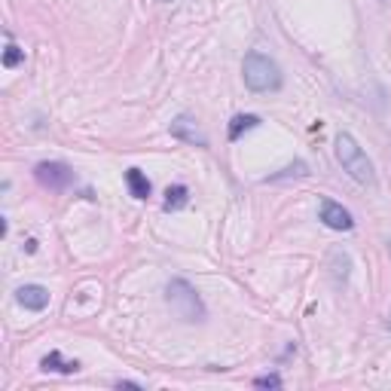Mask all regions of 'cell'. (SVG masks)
<instances>
[{"instance_id": "cell-10", "label": "cell", "mask_w": 391, "mask_h": 391, "mask_svg": "<svg viewBox=\"0 0 391 391\" xmlns=\"http://www.w3.org/2000/svg\"><path fill=\"white\" fill-rule=\"evenodd\" d=\"M187 202H190V190L184 187V184H171L169 190H165V202H162V208L165 211H180V208H187Z\"/></svg>"}, {"instance_id": "cell-3", "label": "cell", "mask_w": 391, "mask_h": 391, "mask_svg": "<svg viewBox=\"0 0 391 391\" xmlns=\"http://www.w3.org/2000/svg\"><path fill=\"white\" fill-rule=\"evenodd\" d=\"M165 303L171 306V312L178 315L180 321H202L205 318V306L199 299L196 287L190 285L187 278H171L165 285Z\"/></svg>"}, {"instance_id": "cell-4", "label": "cell", "mask_w": 391, "mask_h": 391, "mask_svg": "<svg viewBox=\"0 0 391 391\" xmlns=\"http://www.w3.org/2000/svg\"><path fill=\"white\" fill-rule=\"evenodd\" d=\"M34 174H37L40 184L49 187V190H64V187L73 184V171L64 162H40L34 169Z\"/></svg>"}, {"instance_id": "cell-7", "label": "cell", "mask_w": 391, "mask_h": 391, "mask_svg": "<svg viewBox=\"0 0 391 391\" xmlns=\"http://www.w3.org/2000/svg\"><path fill=\"white\" fill-rule=\"evenodd\" d=\"M15 299H19V306H24V309L43 312L49 306V290L43 285H22L15 290Z\"/></svg>"}, {"instance_id": "cell-1", "label": "cell", "mask_w": 391, "mask_h": 391, "mask_svg": "<svg viewBox=\"0 0 391 391\" xmlns=\"http://www.w3.org/2000/svg\"><path fill=\"white\" fill-rule=\"evenodd\" d=\"M336 159L343 165V171H348V178L357 180V184H364V187L376 184V169H373L370 156L364 153V147L348 131H339L336 135Z\"/></svg>"}, {"instance_id": "cell-13", "label": "cell", "mask_w": 391, "mask_h": 391, "mask_svg": "<svg viewBox=\"0 0 391 391\" xmlns=\"http://www.w3.org/2000/svg\"><path fill=\"white\" fill-rule=\"evenodd\" d=\"M290 174H297V178H303V174H309V169H306V162H294V165H287L281 174H272L269 180H281V178H290Z\"/></svg>"}, {"instance_id": "cell-12", "label": "cell", "mask_w": 391, "mask_h": 391, "mask_svg": "<svg viewBox=\"0 0 391 391\" xmlns=\"http://www.w3.org/2000/svg\"><path fill=\"white\" fill-rule=\"evenodd\" d=\"M24 62V49H19L15 43H6L3 49V68H15V64Z\"/></svg>"}, {"instance_id": "cell-2", "label": "cell", "mask_w": 391, "mask_h": 391, "mask_svg": "<svg viewBox=\"0 0 391 391\" xmlns=\"http://www.w3.org/2000/svg\"><path fill=\"white\" fill-rule=\"evenodd\" d=\"M245 83L251 92H278L285 77H281V68L276 64V58L263 55V52H248L245 64H242Z\"/></svg>"}, {"instance_id": "cell-8", "label": "cell", "mask_w": 391, "mask_h": 391, "mask_svg": "<svg viewBox=\"0 0 391 391\" xmlns=\"http://www.w3.org/2000/svg\"><path fill=\"white\" fill-rule=\"evenodd\" d=\"M40 367L46 373H62V376H71V373L80 370L77 361H68V357H62V352H49L43 361H40Z\"/></svg>"}, {"instance_id": "cell-6", "label": "cell", "mask_w": 391, "mask_h": 391, "mask_svg": "<svg viewBox=\"0 0 391 391\" xmlns=\"http://www.w3.org/2000/svg\"><path fill=\"white\" fill-rule=\"evenodd\" d=\"M171 138L184 141V144H196V147H208V138L205 131L196 126V120H190V116H178V120L171 122Z\"/></svg>"}, {"instance_id": "cell-11", "label": "cell", "mask_w": 391, "mask_h": 391, "mask_svg": "<svg viewBox=\"0 0 391 391\" xmlns=\"http://www.w3.org/2000/svg\"><path fill=\"white\" fill-rule=\"evenodd\" d=\"M257 126H260V116H257V113H239V116H232V122H229V141H239L245 131H251Z\"/></svg>"}, {"instance_id": "cell-16", "label": "cell", "mask_w": 391, "mask_h": 391, "mask_svg": "<svg viewBox=\"0 0 391 391\" xmlns=\"http://www.w3.org/2000/svg\"><path fill=\"white\" fill-rule=\"evenodd\" d=\"M388 327H391V312H388Z\"/></svg>"}, {"instance_id": "cell-17", "label": "cell", "mask_w": 391, "mask_h": 391, "mask_svg": "<svg viewBox=\"0 0 391 391\" xmlns=\"http://www.w3.org/2000/svg\"><path fill=\"white\" fill-rule=\"evenodd\" d=\"M162 3H171V0H162Z\"/></svg>"}, {"instance_id": "cell-9", "label": "cell", "mask_w": 391, "mask_h": 391, "mask_svg": "<svg viewBox=\"0 0 391 391\" xmlns=\"http://www.w3.org/2000/svg\"><path fill=\"white\" fill-rule=\"evenodd\" d=\"M126 184H129V193L135 196V199H141V202H144V199H150V180H147V174L141 171V169H129L126 171Z\"/></svg>"}, {"instance_id": "cell-15", "label": "cell", "mask_w": 391, "mask_h": 391, "mask_svg": "<svg viewBox=\"0 0 391 391\" xmlns=\"http://www.w3.org/2000/svg\"><path fill=\"white\" fill-rule=\"evenodd\" d=\"M24 251H28V254H34V251H37V242H34V239H28V245H24Z\"/></svg>"}, {"instance_id": "cell-5", "label": "cell", "mask_w": 391, "mask_h": 391, "mask_svg": "<svg viewBox=\"0 0 391 391\" xmlns=\"http://www.w3.org/2000/svg\"><path fill=\"white\" fill-rule=\"evenodd\" d=\"M321 223H324V227H330V229H336V232H348L355 227L348 208L334 202V199H321Z\"/></svg>"}, {"instance_id": "cell-14", "label": "cell", "mask_w": 391, "mask_h": 391, "mask_svg": "<svg viewBox=\"0 0 391 391\" xmlns=\"http://www.w3.org/2000/svg\"><path fill=\"white\" fill-rule=\"evenodd\" d=\"M254 385L257 388H281V376H276V373H269V376H257Z\"/></svg>"}]
</instances>
